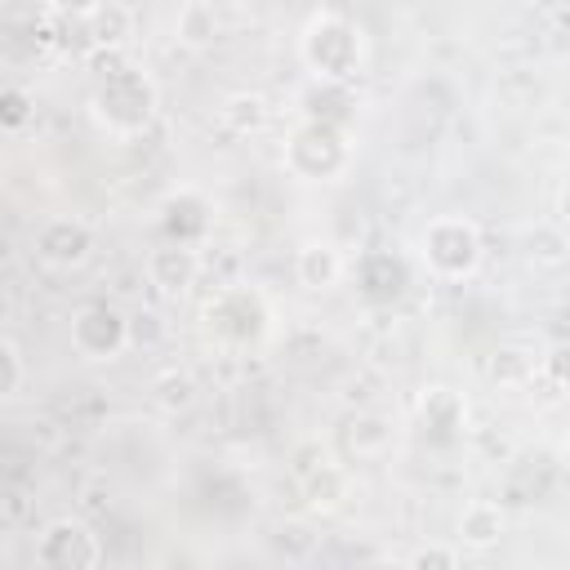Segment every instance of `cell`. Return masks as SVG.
<instances>
[{"mask_svg":"<svg viewBox=\"0 0 570 570\" xmlns=\"http://www.w3.org/2000/svg\"><path fill=\"white\" fill-rule=\"evenodd\" d=\"M414 428H419V436L428 445L450 450L468 432V401L454 387H428L419 396V405H414Z\"/></svg>","mask_w":570,"mask_h":570,"instance_id":"30bf717a","label":"cell"},{"mask_svg":"<svg viewBox=\"0 0 570 570\" xmlns=\"http://www.w3.org/2000/svg\"><path fill=\"white\" fill-rule=\"evenodd\" d=\"M352 129H338V125H321V120H298L285 138V169L298 178V183H338L347 169H352Z\"/></svg>","mask_w":570,"mask_h":570,"instance_id":"5b68a950","label":"cell"},{"mask_svg":"<svg viewBox=\"0 0 570 570\" xmlns=\"http://www.w3.org/2000/svg\"><path fill=\"white\" fill-rule=\"evenodd\" d=\"M414 570H454L459 566V543H423L405 557Z\"/></svg>","mask_w":570,"mask_h":570,"instance_id":"603a6c76","label":"cell"},{"mask_svg":"<svg viewBox=\"0 0 570 570\" xmlns=\"http://www.w3.org/2000/svg\"><path fill=\"white\" fill-rule=\"evenodd\" d=\"M36 561L45 570H94L102 566V539L76 521V517H58L40 530L36 539Z\"/></svg>","mask_w":570,"mask_h":570,"instance_id":"52a82bcc","label":"cell"},{"mask_svg":"<svg viewBox=\"0 0 570 570\" xmlns=\"http://www.w3.org/2000/svg\"><path fill=\"white\" fill-rule=\"evenodd\" d=\"M503 530H508V517H503V508L499 503H490V499H472L463 512H459V548H472V552H485V548H494L499 539H503Z\"/></svg>","mask_w":570,"mask_h":570,"instance_id":"2e32d148","label":"cell"},{"mask_svg":"<svg viewBox=\"0 0 570 570\" xmlns=\"http://www.w3.org/2000/svg\"><path fill=\"white\" fill-rule=\"evenodd\" d=\"M71 347L85 361H116L129 352V312L116 303H85L71 316Z\"/></svg>","mask_w":570,"mask_h":570,"instance_id":"8992f818","label":"cell"},{"mask_svg":"<svg viewBox=\"0 0 570 570\" xmlns=\"http://www.w3.org/2000/svg\"><path fill=\"white\" fill-rule=\"evenodd\" d=\"M205 334L227 352H258L272 334V303L258 285H223L200 312Z\"/></svg>","mask_w":570,"mask_h":570,"instance_id":"3957f363","label":"cell"},{"mask_svg":"<svg viewBox=\"0 0 570 570\" xmlns=\"http://www.w3.org/2000/svg\"><path fill=\"white\" fill-rule=\"evenodd\" d=\"M294 276H298L303 289L321 294V289H334L347 276V258H343V249L334 240H307L294 254Z\"/></svg>","mask_w":570,"mask_h":570,"instance_id":"9a60e30c","label":"cell"},{"mask_svg":"<svg viewBox=\"0 0 570 570\" xmlns=\"http://www.w3.org/2000/svg\"><path fill=\"white\" fill-rule=\"evenodd\" d=\"M156 232H160V240L200 249L214 232V200L200 187H174L156 205Z\"/></svg>","mask_w":570,"mask_h":570,"instance_id":"ba28073f","label":"cell"},{"mask_svg":"<svg viewBox=\"0 0 570 570\" xmlns=\"http://www.w3.org/2000/svg\"><path fill=\"white\" fill-rule=\"evenodd\" d=\"M102 0H49V9L62 18V22H85Z\"/></svg>","mask_w":570,"mask_h":570,"instance_id":"4316f807","label":"cell"},{"mask_svg":"<svg viewBox=\"0 0 570 570\" xmlns=\"http://www.w3.org/2000/svg\"><path fill=\"white\" fill-rule=\"evenodd\" d=\"M267 116H272L267 98H263V94H249V89H240V94H232V98L223 102V125H227L232 134H258V129L267 125Z\"/></svg>","mask_w":570,"mask_h":570,"instance_id":"d6986e66","label":"cell"},{"mask_svg":"<svg viewBox=\"0 0 570 570\" xmlns=\"http://www.w3.org/2000/svg\"><path fill=\"white\" fill-rule=\"evenodd\" d=\"M18 387H22V352L13 338H0V405L18 396Z\"/></svg>","mask_w":570,"mask_h":570,"instance_id":"7402d4cb","label":"cell"},{"mask_svg":"<svg viewBox=\"0 0 570 570\" xmlns=\"http://www.w3.org/2000/svg\"><path fill=\"white\" fill-rule=\"evenodd\" d=\"M494 379H499V383L539 379V361H530V356H521V352H499V356H494Z\"/></svg>","mask_w":570,"mask_h":570,"instance_id":"cb8c5ba5","label":"cell"},{"mask_svg":"<svg viewBox=\"0 0 570 570\" xmlns=\"http://www.w3.org/2000/svg\"><path fill=\"white\" fill-rule=\"evenodd\" d=\"M392 423L383 419V414H352V419H343V428H338V450H343V459H352V463H374V459H383L387 450H392Z\"/></svg>","mask_w":570,"mask_h":570,"instance_id":"5bb4252c","label":"cell"},{"mask_svg":"<svg viewBox=\"0 0 570 570\" xmlns=\"http://www.w3.org/2000/svg\"><path fill=\"white\" fill-rule=\"evenodd\" d=\"M160 343H165V321H160V312H151V307L129 312V347L156 352Z\"/></svg>","mask_w":570,"mask_h":570,"instance_id":"44dd1931","label":"cell"},{"mask_svg":"<svg viewBox=\"0 0 570 570\" xmlns=\"http://www.w3.org/2000/svg\"><path fill=\"white\" fill-rule=\"evenodd\" d=\"M80 27L89 36V49H125L134 36V9L120 0H102Z\"/></svg>","mask_w":570,"mask_h":570,"instance_id":"e0dca14e","label":"cell"},{"mask_svg":"<svg viewBox=\"0 0 570 570\" xmlns=\"http://www.w3.org/2000/svg\"><path fill=\"white\" fill-rule=\"evenodd\" d=\"M352 281L370 307H392L410 294V263L392 249H365L352 267Z\"/></svg>","mask_w":570,"mask_h":570,"instance_id":"9c48e42d","label":"cell"},{"mask_svg":"<svg viewBox=\"0 0 570 570\" xmlns=\"http://www.w3.org/2000/svg\"><path fill=\"white\" fill-rule=\"evenodd\" d=\"M174 36L187 49H209L223 36V18H218V9L209 0H187L178 9V18H174Z\"/></svg>","mask_w":570,"mask_h":570,"instance_id":"ac0fdd59","label":"cell"},{"mask_svg":"<svg viewBox=\"0 0 570 570\" xmlns=\"http://www.w3.org/2000/svg\"><path fill=\"white\" fill-rule=\"evenodd\" d=\"M147 281H151L160 294H169V298L191 294V285L200 281V249L160 240V245L147 254Z\"/></svg>","mask_w":570,"mask_h":570,"instance_id":"4fadbf2b","label":"cell"},{"mask_svg":"<svg viewBox=\"0 0 570 570\" xmlns=\"http://www.w3.org/2000/svg\"><path fill=\"white\" fill-rule=\"evenodd\" d=\"M31 116V98L22 89H0V129H18Z\"/></svg>","mask_w":570,"mask_h":570,"instance_id":"d4e9b609","label":"cell"},{"mask_svg":"<svg viewBox=\"0 0 570 570\" xmlns=\"http://www.w3.org/2000/svg\"><path fill=\"white\" fill-rule=\"evenodd\" d=\"M156 107H160V89H156V80H151L142 67H134V62H125V67L98 76V80H94V94H89V116H94V125L107 129V134H116V138H138V134L156 120Z\"/></svg>","mask_w":570,"mask_h":570,"instance_id":"7a4b0ae2","label":"cell"},{"mask_svg":"<svg viewBox=\"0 0 570 570\" xmlns=\"http://www.w3.org/2000/svg\"><path fill=\"white\" fill-rule=\"evenodd\" d=\"M485 258V240L481 227L463 214H436L423 223L419 232V263L428 267V276L436 281H468L481 272Z\"/></svg>","mask_w":570,"mask_h":570,"instance_id":"277c9868","label":"cell"},{"mask_svg":"<svg viewBox=\"0 0 570 570\" xmlns=\"http://www.w3.org/2000/svg\"><path fill=\"white\" fill-rule=\"evenodd\" d=\"M534 263H548V267H557L561 258H566V240H561V232L557 227H534Z\"/></svg>","mask_w":570,"mask_h":570,"instance_id":"484cf974","label":"cell"},{"mask_svg":"<svg viewBox=\"0 0 570 570\" xmlns=\"http://www.w3.org/2000/svg\"><path fill=\"white\" fill-rule=\"evenodd\" d=\"M89 254H94V232H89V223H80V218H71V214H58V218L40 223V232H36V258H40L45 267H53V272H76V267L89 263Z\"/></svg>","mask_w":570,"mask_h":570,"instance_id":"8fae6325","label":"cell"},{"mask_svg":"<svg viewBox=\"0 0 570 570\" xmlns=\"http://www.w3.org/2000/svg\"><path fill=\"white\" fill-rule=\"evenodd\" d=\"M361 116V98H356V85L347 80H307L298 89V120H321V125H338V129H352Z\"/></svg>","mask_w":570,"mask_h":570,"instance_id":"7c38bea8","label":"cell"},{"mask_svg":"<svg viewBox=\"0 0 570 570\" xmlns=\"http://www.w3.org/2000/svg\"><path fill=\"white\" fill-rule=\"evenodd\" d=\"M298 58H303L307 76H316V80H347V85H356V76L370 62V45H365L361 22H352L347 13L321 9L298 31Z\"/></svg>","mask_w":570,"mask_h":570,"instance_id":"6da1fadb","label":"cell"},{"mask_svg":"<svg viewBox=\"0 0 570 570\" xmlns=\"http://www.w3.org/2000/svg\"><path fill=\"white\" fill-rule=\"evenodd\" d=\"M151 392H156V405H160V410L178 414V410H187V405L196 401V379H191L187 370H165V374H156Z\"/></svg>","mask_w":570,"mask_h":570,"instance_id":"ffe728a7","label":"cell"}]
</instances>
